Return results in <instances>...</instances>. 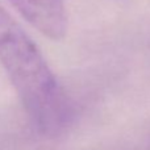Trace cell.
I'll return each instance as SVG.
<instances>
[{"mask_svg":"<svg viewBox=\"0 0 150 150\" xmlns=\"http://www.w3.org/2000/svg\"><path fill=\"white\" fill-rule=\"evenodd\" d=\"M0 65L37 129L58 132L67 116L63 91L36 42L1 4Z\"/></svg>","mask_w":150,"mask_h":150,"instance_id":"cell-1","label":"cell"},{"mask_svg":"<svg viewBox=\"0 0 150 150\" xmlns=\"http://www.w3.org/2000/svg\"><path fill=\"white\" fill-rule=\"evenodd\" d=\"M12 7L45 37L61 41L69 30V16L63 0H8Z\"/></svg>","mask_w":150,"mask_h":150,"instance_id":"cell-2","label":"cell"}]
</instances>
